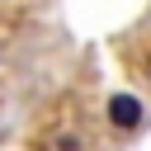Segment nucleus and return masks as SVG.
<instances>
[{
    "label": "nucleus",
    "mask_w": 151,
    "mask_h": 151,
    "mask_svg": "<svg viewBox=\"0 0 151 151\" xmlns=\"http://www.w3.org/2000/svg\"><path fill=\"white\" fill-rule=\"evenodd\" d=\"M109 123H113V127H137V123H142V99L113 94V99H109Z\"/></svg>",
    "instance_id": "nucleus-1"
}]
</instances>
